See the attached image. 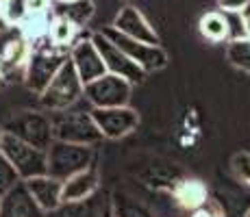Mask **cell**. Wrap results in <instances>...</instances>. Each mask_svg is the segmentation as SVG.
<instances>
[{"mask_svg": "<svg viewBox=\"0 0 250 217\" xmlns=\"http://www.w3.org/2000/svg\"><path fill=\"white\" fill-rule=\"evenodd\" d=\"M83 98L76 104L61 111H48L52 124V135L59 141L70 143H85V146H96L103 139V133L96 126L94 118H91V109L85 111L81 107Z\"/></svg>", "mask_w": 250, "mask_h": 217, "instance_id": "obj_1", "label": "cell"}, {"mask_svg": "<svg viewBox=\"0 0 250 217\" xmlns=\"http://www.w3.org/2000/svg\"><path fill=\"white\" fill-rule=\"evenodd\" d=\"M70 59V48L55 46L50 39H44L31 46V55L24 65V85L40 96L46 85L52 80L61 65Z\"/></svg>", "mask_w": 250, "mask_h": 217, "instance_id": "obj_2", "label": "cell"}, {"mask_svg": "<svg viewBox=\"0 0 250 217\" xmlns=\"http://www.w3.org/2000/svg\"><path fill=\"white\" fill-rule=\"evenodd\" d=\"M94 148L85 143H70V141H55L46 150L48 158V176L63 182L65 178L87 170L94 165Z\"/></svg>", "mask_w": 250, "mask_h": 217, "instance_id": "obj_3", "label": "cell"}, {"mask_svg": "<svg viewBox=\"0 0 250 217\" xmlns=\"http://www.w3.org/2000/svg\"><path fill=\"white\" fill-rule=\"evenodd\" d=\"M83 80L79 79L74 65L68 59L57 70L52 80L46 85V89L40 94V104L44 111H61L76 104L83 98Z\"/></svg>", "mask_w": 250, "mask_h": 217, "instance_id": "obj_4", "label": "cell"}, {"mask_svg": "<svg viewBox=\"0 0 250 217\" xmlns=\"http://www.w3.org/2000/svg\"><path fill=\"white\" fill-rule=\"evenodd\" d=\"M2 130L42 150H48L50 143L55 141L48 111H22L11 119H7Z\"/></svg>", "mask_w": 250, "mask_h": 217, "instance_id": "obj_5", "label": "cell"}, {"mask_svg": "<svg viewBox=\"0 0 250 217\" xmlns=\"http://www.w3.org/2000/svg\"><path fill=\"white\" fill-rule=\"evenodd\" d=\"M0 152L11 161V165L16 167V172L20 174L22 180H28V178H33V176L48 174L46 150L31 146V143L22 141V139L13 137V135L2 133V139H0Z\"/></svg>", "mask_w": 250, "mask_h": 217, "instance_id": "obj_6", "label": "cell"}, {"mask_svg": "<svg viewBox=\"0 0 250 217\" xmlns=\"http://www.w3.org/2000/svg\"><path fill=\"white\" fill-rule=\"evenodd\" d=\"M31 55V41L22 35L20 26L0 28V76L4 83L13 80L16 76L24 79V65Z\"/></svg>", "mask_w": 250, "mask_h": 217, "instance_id": "obj_7", "label": "cell"}, {"mask_svg": "<svg viewBox=\"0 0 250 217\" xmlns=\"http://www.w3.org/2000/svg\"><path fill=\"white\" fill-rule=\"evenodd\" d=\"M133 85L122 76H115L111 72H104L103 76L89 80L83 87V98L89 107L107 109V107H124L131 100Z\"/></svg>", "mask_w": 250, "mask_h": 217, "instance_id": "obj_8", "label": "cell"}, {"mask_svg": "<svg viewBox=\"0 0 250 217\" xmlns=\"http://www.w3.org/2000/svg\"><path fill=\"white\" fill-rule=\"evenodd\" d=\"M103 33L111 39L120 50L124 52L126 57H131L135 63L142 67L144 72H157V70H163L167 65V55L166 50L159 46V43H146V41H137L133 37L124 35V33L115 31L113 26H107L103 28Z\"/></svg>", "mask_w": 250, "mask_h": 217, "instance_id": "obj_9", "label": "cell"}, {"mask_svg": "<svg viewBox=\"0 0 250 217\" xmlns=\"http://www.w3.org/2000/svg\"><path fill=\"white\" fill-rule=\"evenodd\" d=\"M91 41H94V46L98 48L107 72H111V74H115V76H122V79H126L131 85H137L146 79V72H144L131 57L124 55V52L120 50V48L115 46L103 31L91 33Z\"/></svg>", "mask_w": 250, "mask_h": 217, "instance_id": "obj_10", "label": "cell"}, {"mask_svg": "<svg viewBox=\"0 0 250 217\" xmlns=\"http://www.w3.org/2000/svg\"><path fill=\"white\" fill-rule=\"evenodd\" d=\"M91 118L103 133V139H122L139 126V115L128 104L124 107H91Z\"/></svg>", "mask_w": 250, "mask_h": 217, "instance_id": "obj_11", "label": "cell"}, {"mask_svg": "<svg viewBox=\"0 0 250 217\" xmlns=\"http://www.w3.org/2000/svg\"><path fill=\"white\" fill-rule=\"evenodd\" d=\"M70 61L74 65L79 79L83 80V85H87L89 80L98 79L107 72V67L103 63V57H100L98 48L94 46L91 37H81L70 46Z\"/></svg>", "mask_w": 250, "mask_h": 217, "instance_id": "obj_12", "label": "cell"}, {"mask_svg": "<svg viewBox=\"0 0 250 217\" xmlns=\"http://www.w3.org/2000/svg\"><path fill=\"white\" fill-rule=\"evenodd\" d=\"M0 217H46V213L33 200L24 180H20L0 197Z\"/></svg>", "mask_w": 250, "mask_h": 217, "instance_id": "obj_13", "label": "cell"}, {"mask_svg": "<svg viewBox=\"0 0 250 217\" xmlns=\"http://www.w3.org/2000/svg\"><path fill=\"white\" fill-rule=\"evenodd\" d=\"M113 28L124 35L133 37L137 41H146V43H159V35L155 33V28L148 24V20L142 16V11L135 7H122L118 11L113 20Z\"/></svg>", "mask_w": 250, "mask_h": 217, "instance_id": "obj_14", "label": "cell"}, {"mask_svg": "<svg viewBox=\"0 0 250 217\" xmlns=\"http://www.w3.org/2000/svg\"><path fill=\"white\" fill-rule=\"evenodd\" d=\"M24 185H26L33 200L40 204V209L44 213L57 209L61 204V180H57V178L42 174V176H33L28 180H24Z\"/></svg>", "mask_w": 250, "mask_h": 217, "instance_id": "obj_15", "label": "cell"}, {"mask_svg": "<svg viewBox=\"0 0 250 217\" xmlns=\"http://www.w3.org/2000/svg\"><path fill=\"white\" fill-rule=\"evenodd\" d=\"M98 189V174L94 165L61 182V202H85Z\"/></svg>", "mask_w": 250, "mask_h": 217, "instance_id": "obj_16", "label": "cell"}, {"mask_svg": "<svg viewBox=\"0 0 250 217\" xmlns=\"http://www.w3.org/2000/svg\"><path fill=\"white\" fill-rule=\"evenodd\" d=\"M174 200L181 209L196 211L209 200V189L200 178H183L174 187Z\"/></svg>", "mask_w": 250, "mask_h": 217, "instance_id": "obj_17", "label": "cell"}, {"mask_svg": "<svg viewBox=\"0 0 250 217\" xmlns=\"http://www.w3.org/2000/svg\"><path fill=\"white\" fill-rule=\"evenodd\" d=\"M57 13L52 9H42V11H28L24 16V20L18 24L22 31V35L26 37L28 41L33 43H40L48 39V33H50V26H52V20H55Z\"/></svg>", "mask_w": 250, "mask_h": 217, "instance_id": "obj_18", "label": "cell"}, {"mask_svg": "<svg viewBox=\"0 0 250 217\" xmlns=\"http://www.w3.org/2000/svg\"><path fill=\"white\" fill-rule=\"evenodd\" d=\"M198 31L207 41H213V43L230 39V24H229V18L224 11L205 13L198 22Z\"/></svg>", "mask_w": 250, "mask_h": 217, "instance_id": "obj_19", "label": "cell"}, {"mask_svg": "<svg viewBox=\"0 0 250 217\" xmlns=\"http://www.w3.org/2000/svg\"><path fill=\"white\" fill-rule=\"evenodd\" d=\"M81 24H76L74 20L65 16H55L50 26V33H48V39H50L55 46L61 48H70L76 39H81Z\"/></svg>", "mask_w": 250, "mask_h": 217, "instance_id": "obj_20", "label": "cell"}, {"mask_svg": "<svg viewBox=\"0 0 250 217\" xmlns=\"http://www.w3.org/2000/svg\"><path fill=\"white\" fill-rule=\"evenodd\" d=\"M227 59L233 67L250 74V37H235V39H229Z\"/></svg>", "mask_w": 250, "mask_h": 217, "instance_id": "obj_21", "label": "cell"}, {"mask_svg": "<svg viewBox=\"0 0 250 217\" xmlns=\"http://www.w3.org/2000/svg\"><path fill=\"white\" fill-rule=\"evenodd\" d=\"M20 180H22L20 174L16 172V167L11 165V161L0 152V197L7 194L11 187H16Z\"/></svg>", "mask_w": 250, "mask_h": 217, "instance_id": "obj_22", "label": "cell"}, {"mask_svg": "<svg viewBox=\"0 0 250 217\" xmlns=\"http://www.w3.org/2000/svg\"><path fill=\"white\" fill-rule=\"evenodd\" d=\"M70 9H65V13H61V16L70 18V20H74L76 24H81L83 26L85 22L91 18V13H94V4L89 2V0H72V2H65Z\"/></svg>", "mask_w": 250, "mask_h": 217, "instance_id": "obj_23", "label": "cell"}, {"mask_svg": "<svg viewBox=\"0 0 250 217\" xmlns=\"http://www.w3.org/2000/svg\"><path fill=\"white\" fill-rule=\"evenodd\" d=\"M26 2L24 0H9L7 4L2 7V20L4 24H11V26H18L24 16H26Z\"/></svg>", "mask_w": 250, "mask_h": 217, "instance_id": "obj_24", "label": "cell"}, {"mask_svg": "<svg viewBox=\"0 0 250 217\" xmlns=\"http://www.w3.org/2000/svg\"><path fill=\"white\" fill-rule=\"evenodd\" d=\"M46 217H85L83 202H61L57 209L48 211Z\"/></svg>", "mask_w": 250, "mask_h": 217, "instance_id": "obj_25", "label": "cell"}, {"mask_svg": "<svg viewBox=\"0 0 250 217\" xmlns=\"http://www.w3.org/2000/svg\"><path fill=\"white\" fill-rule=\"evenodd\" d=\"M233 172L239 180H244L246 185H250V154L242 152L233 157Z\"/></svg>", "mask_w": 250, "mask_h": 217, "instance_id": "obj_26", "label": "cell"}, {"mask_svg": "<svg viewBox=\"0 0 250 217\" xmlns=\"http://www.w3.org/2000/svg\"><path fill=\"white\" fill-rule=\"evenodd\" d=\"M191 217H224V213L213 200H207L200 209L191 211Z\"/></svg>", "mask_w": 250, "mask_h": 217, "instance_id": "obj_27", "label": "cell"}, {"mask_svg": "<svg viewBox=\"0 0 250 217\" xmlns=\"http://www.w3.org/2000/svg\"><path fill=\"white\" fill-rule=\"evenodd\" d=\"M248 0H218V9L224 13H242Z\"/></svg>", "mask_w": 250, "mask_h": 217, "instance_id": "obj_28", "label": "cell"}, {"mask_svg": "<svg viewBox=\"0 0 250 217\" xmlns=\"http://www.w3.org/2000/svg\"><path fill=\"white\" fill-rule=\"evenodd\" d=\"M26 2V11H42V9H50L52 0H24Z\"/></svg>", "mask_w": 250, "mask_h": 217, "instance_id": "obj_29", "label": "cell"}, {"mask_svg": "<svg viewBox=\"0 0 250 217\" xmlns=\"http://www.w3.org/2000/svg\"><path fill=\"white\" fill-rule=\"evenodd\" d=\"M244 18V35L250 37V16H242Z\"/></svg>", "mask_w": 250, "mask_h": 217, "instance_id": "obj_30", "label": "cell"}, {"mask_svg": "<svg viewBox=\"0 0 250 217\" xmlns=\"http://www.w3.org/2000/svg\"><path fill=\"white\" fill-rule=\"evenodd\" d=\"M242 16H250V0H248V4L244 7V11H242Z\"/></svg>", "mask_w": 250, "mask_h": 217, "instance_id": "obj_31", "label": "cell"}, {"mask_svg": "<svg viewBox=\"0 0 250 217\" xmlns=\"http://www.w3.org/2000/svg\"><path fill=\"white\" fill-rule=\"evenodd\" d=\"M2 26H7V24H4V20H2V9H0V28Z\"/></svg>", "mask_w": 250, "mask_h": 217, "instance_id": "obj_32", "label": "cell"}, {"mask_svg": "<svg viewBox=\"0 0 250 217\" xmlns=\"http://www.w3.org/2000/svg\"><path fill=\"white\" fill-rule=\"evenodd\" d=\"M7 2H9V0H0V9H2L4 4H7Z\"/></svg>", "mask_w": 250, "mask_h": 217, "instance_id": "obj_33", "label": "cell"}, {"mask_svg": "<svg viewBox=\"0 0 250 217\" xmlns=\"http://www.w3.org/2000/svg\"><path fill=\"white\" fill-rule=\"evenodd\" d=\"M2 133H4V130H2V126H0V139H2Z\"/></svg>", "mask_w": 250, "mask_h": 217, "instance_id": "obj_34", "label": "cell"}, {"mask_svg": "<svg viewBox=\"0 0 250 217\" xmlns=\"http://www.w3.org/2000/svg\"><path fill=\"white\" fill-rule=\"evenodd\" d=\"M4 85V80H2V76H0V87H2Z\"/></svg>", "mask_w": 250, "mask_h": 217, "instance_id": "obj_35", "label": "cell"}, {"mask_svg": "<svg viewBox=\"0 0 250 217\" xmlns=\"http://www.w3.org/2000/svg\"><path fill=\"white\" fill-rule=\"evenodd\" d=\"M59 2H72V0H59Z\"/></svg>", "mask_w": 250, "mask_h": 217, "instance_id": "obj_36", "label": "cell"}, {"mask_svg": "<svg viewBox=\"0 0 250 217\" xmlns=\"http://www.w3.org/2000/svg\"><path fill=\"white\" fill-rule=\"evenodd\" d=\"M246 217H250V209H248V213H246Z\"/></svg>", "mask_w": 250, "mask_h": 217, "instance_id": "obj_37", "label": "cell"}]
</instances>
